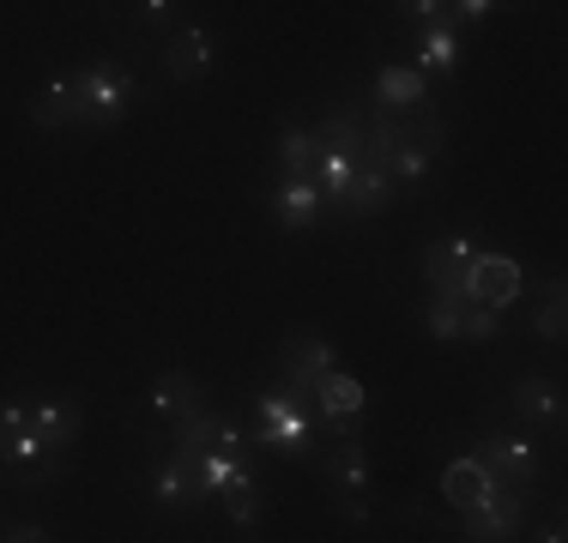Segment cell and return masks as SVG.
Segmentation results:
<instances>
[{"label": "cell", "mask_w": 568, "mask_h": 543, "mask_svg": "<svg viewBox=\"0 0 568 543\" xmlns=\"http://www.w3.org/2000/svg\"><path fill=\"white\" fill-rule=\"evenodd\" d=\"M61 91H67V115H73V127H115V121L128 115V103H133L128 73H115V66L73 73V79H61Z\"/></svg>", "instance_id": "6da1fadb"}, {"label": "cell", "mask_w": 568, "mask_h": 543, "mask_svg": "<svg viewBox=\"0 0 568 543\" xmlns=\"http://www.w3.org/2000/svg\"><path fill=\"white\" fill-rule=\"evenodd\" d=\"M308 399H291L284 387L261 392V434H254V447H278V453H308L315 447V434H308Z\"/></svg>", "instance_id": "7a4b0ae2"}, {"label": "cell", "mask_w": 568, "mask_h": 543, "mask_svg": "<svg viewBox=\"0 0 568 543\" xmlns=\"http://www.w3.org/2000/svg\"><path fill=\"white\" fill-rule=\"evenodd\" d=\"M327 369H333V345L315 332V326L284 338L278 375H284V392H291V399H315V387H321V375H327Z\"/></svg>", "instance_id": "3957f363"}, {"label": "cell", "mask_w": 568, "mask_h": 543, "mask_svg": "<svg viewBox=\"0 0 568 543\" xmlns=\"http://www.w3.org/2000/svg\"><path fill=\"white\" fill-rule=\"evenodd\" d=\"M520 284H526V272L514 266L508 254H478L466 272V296L478 308H496V315H503L508 303H520Z\"/></svg>", "instance_id": "277c9868"}, {"label": "cell", "mask_w": 568, "mask_h": 543, "mask_svg": "<svg viewBox=\"0 0 568 543\" xmlns=\"http://www.w3.org/2000/svg\"><path fill=\"white\" fill-rule=\"evenodd\" d=\"M471 459L490 471L496 489H526V483L538 478V447L520 441V434H490V441H484V453H471Z\"/></svg>", "instance_id": "5b68a950"}, {"label": "cell", "mask_w": 568, "mask_h": 543, "mask_svg": "<svg viewBox=\"0 0 568 543\" xmlns=\"http://www.w3.org/2000/svg\"><path fill=\"white\" fill-rule=\"evenodd\" d=\"M24 417H31V434H37V447H43V459H61L67 447L79 441V404L67 399V392H55V399H37V404H24Z\"/></svg>", "instance_id": "8992f818"}, {"label": "cell", "mask_w": 568, "mask_h": 543, "mask_svg": "<svg viewBox=\"0 0 568 543\" xmlns=\"http://www.w3.org/2000/svg\"><path fill=\"white\" fill-rule=\"evenodd\" d=\"M520 520H526V495H520V489H496L484 508L459 513V525H466L471 543H508L514 532H520Z\"/></svg>", "instance_id": "52a82bcc"}, {"label": "cell", "mask_w": 568, "mask_h": 543, "mask_svg": "<svg viewBox=\"0 0 568 543\" xmlns=\"http://www.w3.org/2000/svg\"><path fill=\"white\" fill-rule=\"evenodd\" d=\"M471 260H478V248H471L466 236L429 242V248H424V278L436 284V303H459V296H466V272H471Z\"/></svg>", "instance_id": "ba28073f"}, {"label": "cell", "mask_w": 568, "mask_h": 543, "mask_svg": "<svg viewBox=\"0 0 568 543\" xmlns=\"http://www.w3.org/2000/svg\"><path fill=\"white\" fill-rule=\"evenodd\" d=\"M212 489H206V471H200V459L194 453H175L164 459V471H158V508H170V513H182V508H200Z\"/></svg>", "instance_id": "9c48e42d"}, {"label": "cell", "mask_w": 568, "mask_h": 543, "mask_svg": "<svg viewBox=\"0 0 568 543\" xmlns=\"http://www.w3.org/2000/svg\"><path fill=\"white\" fill-rule=\"evenodd\" d=\"M152 411L170 417V423H182V417L206 411V387L187 369H170V375H158V387H152Z\"/></svg>", "instance_id": "30bf717a"}, {"label": "cell", "mask_w": 568, "mask_h": 543, "mask_svg": "<svg viewBox=\"0 0 568 543\" xmlns=\"http://www.w3.org/2000/svg\"><path fill=\"white\" fill-rule=\"evenodd\" d=\"M442 495H448L454 513H471V508H484V501L496 495V483H490V471H484L478 459H454V465L442 471Z\"/></svg>", "instance_id": "8fae6325"}, {"label": "cell", "mask_w": 568, "mask_h": 543, "mask_svg": "<svg viewBox=\"0 0 568 543\" xmlns=\"http://www.w3.org/2000/svg\"><path fill=\"white\" fill-rule=\"evenodd\" d=\"M164 73L175 79V85H194V79L212 73V37L206 31H182L164 54Z\"/></svg>", "instance_id": "7c38bea8"}, {"label": "cell", "mask_w": 568, "mask_h": 543, "mask_svg": "<svg viewBox=\"0 0 568 543\" xmlns=\"http://www.w3.org/2000/svg\"><path fill=\"white\" fill-rule=\"evenodd\" d=\"M315 411L333 417V423H357V417H363V380L327 369V375H321V387H315Z\"/></svg>", "instance_id": "4fadbf2b"}, {"label": "cell", "mask_w": 568, "mask_h": 543, "mask_svg": "<svg viewBox=\"0 0 568 543\" xmlns=\"http://www.w3.org/2000/svg\"><path fill=\"white\" fill-rule=\"evenodd\" d=\"M0 465H43V447H37V434H31L24 404H7V411H0Z\"/></svg>", "instance_id": "5bb4252c"}, {"label": "cell", "mask_w": 568, "mask_h": 543, "mask_svg": "<svg viewBox=\"0 0 568 543\" xmlns=\"http://www.w3.org/2000/svg\"><path fill=\"white\" fill-rule=\"evenodd\" d=\"M424 91H429V79L417 73V66H387L382 79H375V103L394 115V109H424Z\"/></svg>", "instance_id": "9a60e30c"}, {"label": "cell", "mask_w": 568, "mask_h": 543, "mask_svg": "<svg viewBox=\"0 0 568 543\" xmlns=\"http://www.w3.org/2000/svg\"><path fill=\"white\" fill-rule=\"evenodd\" d=\"M212 495L224 501V513L236 525H261V513H266V495H261V483H254V471H236V478H224Z\"/></svg>", "instance_id": "2e32d148"}, {"label": "cell", "mask_w": 568, "mask_h": 543, "mask_svg": "<svg viewBox=\"0 0 568 543\" xmlns=\"http://www.w3.org/2000/svg\"><path fill=\"white\" fill-rule=\"evenodd\" d=\"M273 217L284 229H308L321 217V187L315 182H284L273 194Z\"/></svg>", "instance_id": "e0dca14e"}, {"label": "cell", "mask_w": 568, "mask_h": 543, "mask_svg": "<svg viewBox=\"0 0 568 543\" xmlns=\"http://www.w3.org/2000/svg\"><path fill=\"white\" fill-rule=\"evenodd\" d=\"M339 206L357 212V217H375V212L394 206V182H387L382 170H357V175H351V187L339 194Z\"/></svg>", "instance_id": "ac0fdd59"}, {"label": "cell", "mask_w": 568, "mask_h": 543, "mask_svg": "<svg viewBox=\"0 0 568 543\" xmlns=\"http://www.w3.org/2000/svg\"><path fill=\"white\" fill-rule=\"evenodd\" d=\"M514 411H520L526 423H562V392L550 387V380H520V387H514Z\"/></svg>", "instance_id": "d6986e66"}, {"label": "cell", "mask_w": 568, "mask_h": 543, "mask_svg": "<svg viewBox=\"0 0 568 543\" xmlns=\"http://www.w3.org/2000/svg\"><path fill=\"white\" fill-rule=\"evenodd\" d=\"M327 478L339 483V495H363V489H369V459H363L357 434H351L339 453H327Z\"/></svg>", "instance_id": "ffe728a7"}, {"label": "cell", "mask_w": 568, "mask_h": 543, "mask_svg": "<svg viewBox=\"0 0 568 543\" xmlns=\"http://www.w3.org/2000/svg\"><path fill=\"white\" fill-rule=\"evenodd\" d=\"M315 140H308L303 127H284V140H278V170H284V182H315Z\"/></svg>", "instance_id": "44dd1931"}, {"label": "cell", "mask_w": 568, "mask_h": 543, "mask_svg": "<svg viewBox=\"0 0 568 543\" xmlns=\"http://www.w3.org/2000/svg\"><path fill=\"white\" fill-rule=\"evenodd\" d=\"M219 429H224L219 411H194V417H182V423H175V447H182V453H194V459H206L212 447H219Z\"/></svg>", "instance_id": "7402d4cb"}, {"label": "cell", "mask_w": 568, "mask_h": 543, "mask_svg": "<svg viewBox=\"0 0 568 543\" xmlns=\"http://www.w3.org/2000/svg\"><path fill=\"white\" fill-rule=\"evenodd\" d=\"M466 315H471V296H459V303H429L424 326L436 338H466Z\"/></svg>", "instance_id": "603a6c76"}, {"label": "cell", "mask_w": 568, "mask_h": 543, "mask_svg": "<svg viewBox=\"0 0 568 543\" xmlns=\"http://www.w3.org/2000/svg\"><path fill=\"white\" fill-rule=\"evenodd\" d=\"M545 315H538V338H550V345H562V278L545 284Z\"/></svg>", "instance_id": "cb8c5ba5"}, {"label": "cell", "mask_w": 568, "mask_h": 543, "mask_svg": "<svg viewBox=\"0 0 568 543\" xmlns=\"http://www.w3.org/2000/svg\"><path fill=\"white\" fill-rule=\"evenodd\" d=\"M503 332V315H496V308H478L471 303V315H466V338H496Z\"/></svg>", "instance_id": "d4e9b609"}, {"label": "cell", "mask_w": 568, "mask_h": 543, "mask_svg": "<svg viewBox=\"0 0 568 543\" xmlns=\"http://www.w3.org/2000/svg\"><path fill=\"white\" fill-rule=\"evenodd\" d=\"M0 543H49V532H43V525H12Z\"/></svg>", "instance_id": "484cf974"}, {"label": "cell", "mask_w": 568, "mask_h": 543, "mask_svg": "<svg viewBox=\"0 0 568 543\" xmlns=\"http://www.w3.org/2000/svg\"><path fill=\"white\" fill-rule=\"evenodd\" d=\"M140 19H145V24H164L170 7H164V0H152V7H140Z\"/></svg>", "instance_id": "4316f807"}, {"label": "cell", "mask_w": 568, "mask_h": 543, "mask_svg": "<svg viewBox=\"0 0 568 543\" xmlns=\"http://www.w3.org/2000/svg\"><path fill=\"white\" fill-rule=\"evenodd\" d=\"M545 543H568V537H562V525H550V532H545Z\"/></svg>", "instance_id": "83f0119b"}]
</instances>
